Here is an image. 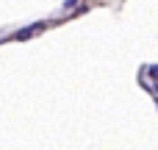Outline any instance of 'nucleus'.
Wrapping results in <instances>:
<instances>
[{
	"instance_id": "f257e3e1",
	"label": "nucleus",
	"mask_w": 158,
	"mask_h": 150,
	"mask_svg": "<svg viewBox=\"0 0 158 150\" xmlns=\"http://www.w3.org/2000/svg\"><path fill=\"white\" fill-rule=\"evenodd\" d=\"M42 25H44V22H33V25H28V28L17 31V33H14V39H28V36H33V33H36V31H39Z\"/></svg>"
},
{
	"instance_id": "f03ea898",
	"label": "nucleus",
	"mask_w": 158,
	"mask_h": 150,
	"mask_svg": "<svg viewBox=\"0 0 158 150\" xmlns=\"http://www.w3.org/2000/svg\"><path fill=\"white\" fill-rule=\"evenodd\" d=\"M78 3H81V0H64V8H75Z\"/></svg>"
},
{
	"instance_id": "7ed1b4c3",
	"label": "nucleus",
	"mask_w": 158,
	"mask_h": 150,
	"mask_svg": "<svg viewBox=\"0 0 158 150\" xmlns=\"http://www.w3.org/2000/svg\"><path fill=\"white\" fill-rule=\"evenodd\" d=\"M150 75H153V78L158 81V64H153V67H150Z\"/></svg>"
},
{
	"instance_id": "20e7f679",
	"label": "nucleus",
	"mask_w": 158,
	"mask_h": 150,
	"mask_svg": "<svg viewBox=\"0 0 158 150\" xmlns=\"http://www.w3.org/2000/svg\"><path fill=\"white\" fill-rule=\"evenodd\" d=\"M153 92H156V95H158V84H156V86H153Z\"/></svg>"
}]
</instances>
